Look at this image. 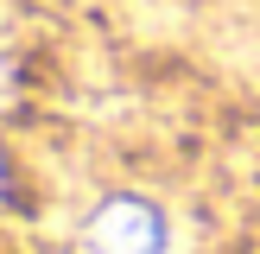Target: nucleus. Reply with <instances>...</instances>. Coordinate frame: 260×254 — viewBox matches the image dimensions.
I'll return each mask as SVG.
<instances>
[{
  "label": "nucleus",
  "mask_w": 260,
  "mask_h": 254,
  "mask_svg": "<svg viewBox=\"0 0 260 254\" xmlns=\"http://www.w3.org/2000/svg\"><path fill=\"white\" fill-rule=\"evenodd\" d=\"M89 241H95V254H159V216L146 210V203H108V210L95 216V229H89Z\"/></svg>",
  "instance_id": "1"
}]
</instances>
